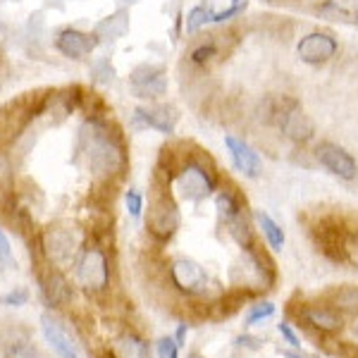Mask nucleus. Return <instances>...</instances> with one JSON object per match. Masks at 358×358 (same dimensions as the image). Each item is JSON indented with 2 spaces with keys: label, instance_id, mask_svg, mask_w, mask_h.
Listing matches in <instances>:
<instances>
[{
  "label": "nucleus",
  "instance_id": "nucleus-4",
  "mask_svg": "<svg viewBox=\"0 0 358 358\" xmlns=\"http://www.w3.org/2000/svg\"><path fill=\"white\" fill-rule=\"evenodd\" d=\"M179 208L175 201L170 199L167 192H158L153 196L151 208H148V217H146V229L151 232V236L160 241H167L172 234L179 229Z\"/></svg>",
  "mask_w": 358,
  "mask_h": 358
},
{
  "label": "nucleus",
  "instance_id": "nucleus-16",
  "mask_svg": "<svg viewBox=\"0 0 358 358\" xmlns=\"http://www.w3.org/2000/svg\"><path fill=\"white\" fill-rule=\"evenodd\" d=\"M96 38L98 36L77 31V29H65V31L57 36V50L67 57H74V60H84L86 55L94 53V48L98 45Z\"/></svg>",
  "mask_w": 358,
  "mask_h": 358
},
{
  "label": "nucleus",
  "instance_id": "nucleus-15",
  "mask_svg": "<svg viewBox=\"0 0 358 358\" xmlns=\"http://www.w3.org/2000/svg\"><path fill=\"white\" fill-rule=\"evenodd\" d=\"M134 122L158 129L163 134H172L177 127V113L170 106H148V108H136Z\"/></svg>",
  "mask_w": 358,
  "mask_h": 358
},
{
  "label": "nucleus",
  "instance_id": "nucleus-34",
  "mask_svg": "<svg viewBox=\"0 0 358 358\" xmlns=\"http://www.w3.org/2000/svg\"><path fill=\"white\" fill-rule=\"evenodd\" d=\"M282 356L285 358H308V356H301V354H294V351H285Z\"/></svg>",
  "mask_w": 358,
  "mask_h": 358
},
{
  "label": "nucleus",
  "instance_id": "nucleus-22",
  "mask_svg": "<svg viewBox=\"0 0 358 358\" xmlns=\"http://www.w3.org/2000/svg\"><path fill=\"white\" fill-rule=\"evenodd\" d=\"M327 301L337 313H351L358 315V287H342V289H334Z\"/></svg>",
  "mask_w": 358,
  "mask_h": 358
},
{
  "label": "nucleus",
  "instance_id": "nucleus-32",
  "mask_svg": "<svg viewBox=\"0 0 358 358\" xmlns=\"http://www.w3.org/2000/svg\"><path fill=\"white\" fill-rule=\"evenodd\" d=\"M13 182V165L5 153H0V187H10Z\"/></svg>",
  "mask_w": 358,
  "mask_h": 358
},
{
  "label": "nucleus",
  "instance_id": "nucleus-10",
  "mask_svg": "<svg viewBox=\"0 0 358 358\" xmlns=\"http://www.w3.org/2000/svg\"><path fill=\"white\" fill-rule=\"evenodd\" d=\"M129 84L138 98H148V101H158L167 91V77L165 69L158 65H141L131 72Z\"/></svg>",
  "mask_w": 358,
  "mask_h": 358
},
{
  "label": "nucleus",
  "instance_id": "nucleus-1",
  "mask_svg": "<svg viewBox=\"0 0 358 358\" xmlns=\"http://www.w3.org/2000/svg\"><path fill=\"white\" fill-rule=\"evenodd\" d=\"M317 251L334 263L358 265V227L339 215H322L310 227Z\"/></svg>",
  "mask_w": 358,
  "mask_h": 358
},
{
  "label": "nucleus",
  "instance_id": "nucleus-18",
  "mask_svg": "<svg viewBox=\"0 0 358 358\" xmlns=\"http://www.w3.org/2000/svg\"><path fill=\"white\" fill-rule=\"evenodd\" d=\"M108 354L113 358H148L151 349H148V344L138 334L124 332L113 339L110 346H108Z\"/></svg>",
  "mask_w": 358,
  "mask_h": 358
},
{
  "label": "nucleus",
  "instance_id": "nucleus-5",
  "mask_svg": "<svg viewBox=\"0 0 358 358\" xmlns=\"http://www.w3.org/2000/svg\"><path fill=\"white\" fill-rule=\"evenodd\" d=\"M77 280L86 292H103L110 282V263L103 248L89 246L77 263Z\"/></svg>",
  "mask_w": 358,
  "mask_h": 358
},
{
  "label": "nucleus",
  "instance_id": "nucleus-21",
  "mask_svg": "<svg viewBox=\"0 0 358 358\" xmlns=\"http://www.w3.org/2000/svg\"><path fill=\"white\" fill-rule=\"evenodd\" d=\"M317 13L332 17L337 22H358V0H327Z\"/></svg>",
  "mask_w": 358,
  "mask_h": 358
},
{
  "label": "nucleus",
  "instance_id": "nucleus-33",
  "mask_svg": "<svg viewBox=\"0 0 358 358\" xmlns=\"http://www.w3.org/2000/svg\"><path fill=\"white\" fill-rule=\"evenodd\" d=\"M277 330H280V334L285 337V342L287 344H292V346H299V337H296V332L292 330V325L287 320H282L280 325H277Z\"/></svg>",
  "mask_w": 358,
  "mask_h": 358
},
{
  "label": "nucleus",
  "instance_id": "nucleus-30",
  "mask_svg": "<svg viewBox=\"0 0 358 358\" xmlns=\"http://www.w3.org/2000/svg\"><path fill=\"white\" fill-rule=\"evenodd\" d=\"M29 301V292L24 289V287H17V289H13L10 294H5L3 299H0V303L3 306H24Z\"/></svg>",
  "mask_w": 358,
  "mask_h": 358
},
{
  "label": "nucleus",
  "instance_id": "nucleus-3",
  "mask_svg": "<svg viewBox=\"0 0 358 358\" xmlns=\"http://www.w3.org/2000/svg\"><path fill=\"white\" fill-rule=\"evenodd\" d=\"M177 192L192 203L208 199L213 192H217V179L213 175V167L206 165L201 158L187 160L177 172Z\"/></svg>",
  "mask_w": 358,
  "mask_h": 358
},
{
  "label": "nucleus",
  "instance_id": "nucleus-26",
  "mask_svg": "<svg viewBox=\"0 0 358 358\" xmlns=\"http://www.w3.org/2000/svg\"><path fill=\"white\" fill-rule=\"evenodd\" d=\"M275 315V303L270 301H261L256 306H251L248 308V315H246V325H258V322L268 320V317Z\"/></svg>",
  "mask_w": 358,
  "mask_h": 358
},
{
  "label": "nucleus",
  "instance_id": "nucleus-27",
  "mask_svg": "<svg viewBox=\"0 0 358 358\" xmlns=\"http://www.w3.org/2000/svg\"><path fill=\"white\" fill-rule=\"evenodd\" d=\"M153 358H179V344L177 339L163 337L153 349Z\"/></svg>",
  "mask_w": 358,
  "mask_h": 358
},
{
  "label": "nucleus",
  "instance_id": "nucleus-25",
  "mask_svg": "<svg viewBox=\"0 0 358 358\" xmlns=\"http://www.w3.org/2000/svg\"><path fill=\"white\" fill-rule=\"evenodd\" d=\"M217 53H220L217 43L215 41H206V43L196 45V48L192 50V55H189V60H192L196 67H206V65H210V62L215 60Z\"/></svg>",
  "mask_w": 358,
  "mask_h": 358
},
{
  "label": "nucleus",
  "instance_id": "nucleus-6",
  "mask_svg": "<svg viewBox=\"0 0 358 358\" xmlns=\"http://www.w3.org/2000/svg\"><path fill=\"white\" fill-rule=\"evenodd\" d=\"M265 263H268L265 261V256L253 251V246L244 248L241 261L232 268L234 287H241V289H246V287H253V289H270L273 277H268L270 265L265 268Z\"/></svg>",
  "mask_w": 358,
  "mask_h": 358
},
{
  "label": "nucleus",
  "instance_id": "nucleus-7",
  "mask_svg": "<svg viewBox=\"0 0 358 358\" xmlns=\"http://www.w3.org/2000/svg\"><path fill=\"white\" fill-rule=\"evenodd\" d=\"M337 53H339V41L330 31H320V29L303 34L296 43V55L306 65H325Z\"/></svg>",
  "mask_w": 358,
  "mask_h": 358
},
{
  "label": "nucleus",
  "instance_id": "nucleus-11",
  "mask_svg": "<svg viewBox=\"0 0 358 358\" xmlns=\"http://www.w3.org/2000/svg\"><path fill=\"white\" fill-rule=\"evenodd\" d=\"M224 146H227V153H229V158H232V165L241 172V175L248 179L261 177L263 160L251 143L239 136H234V134H227L224 136Z\"/></svg>",
  "mask_w": 358,
  "mask_h": 358
},
{
  "label": "nucleus",
  "instance_id": "nucleus-17",
  "mask_svg": "<svg viewBox=\"0 0 358 358\" xmlns=\"http://www.w3.org/2000/svg\"><path fill=\"white\" fill-rule=\"evenodd\" d=\"M38 285H41L45 301H48L50 306H62L72 299V292H69L67 280L62 277V273L57 268H48L45 273L38 275Z\"/></svg>",
  "mask_w": 358,
  "mask_h": 358
},
{
  "label": "nucleus",
  "instance_id": "nucleus-19",
  "mask_svg": "<svg viewBox=\"0 0 358 358\" xmlns=\"http://www.w3.org/2000/svg\"><path fill=\"white\" fill-rule=\"evenodd\" d=\"M253 220H256L258 229H261V234L265 236V241H268L273 251H282V248H285V229H282L268 213L256 210L253 213Z\"/></svg>",
  "mask_w": 358,
  "mask_h": 358
},
{
  "label": "nucleus",
  "instance_id": "nucleus-31",
  "mask_svg": "<svg viewBox=\"0 0 358 358\" xmlns=\"http://www.w3.org/2000/svg\"><path fill=\"white\" fill-rule=\"evenodd\" d=\"M8 358H43V356L38 354L36 349H31L29 344H15L13 349H10Z\"/></svg>",
  "mask_w": 358,
  "mask_h": 358
},
{
  "label": "nucleus",
  "instance_id": "nucleus-20",
  "mask_svg": "<svg viewBox=\"0 0 358 358\" xmlns=\"http://www.w3.org/2000/svg\"><path fill=\"white\" fill-rule=\"evenodd\" d=\"M215 208H217V215L222 217L224 224H229L232 220H236V217L241 215V199L239 194L234 192V189L224 187L217 192L215 196Z\"/></svg>",
  "mask_w": 358,
  "mask_h": 358
},
{
  "label": "nucleus",
  "instance_id": "nucleus-24",
  "mask_svg": "<svg viewBox=\"0 0 358 358\" xmlns=\"http://www.w3.org/2000/svg\"><path fill=\"white\" fill-rule=\"evenodd\" d=\"M213 17H215V10H213L210 5H196V8L189 10V15H187V31L199 34L201 29L213 24Z\"/></svg>",
  "mask_w": 358,
  "mask_h": 358
},
{
  "label": "nucleus",
  "instance_id": "nucleus-2",
  "mask_svg": "<svg viewBox=\"0 0 358 358\" xmlns=\"http://www.w3.org/2000/svg\"><path fill=\"white\" fill-rule=\"evenodd\" d=\"M91 134H86V163L98 177H110L117 175L124 167V148L122 143L108 131L106 124L89 122Z\"/></svg>",
  "mask_w": 358,
  "mask_h": 358
},
{
  "label": "nucleus",
  "instance_id": "nucleus-29",
  "mask_svg": "<svg viewBox=\"0 0 358 358\" xmlns=\"http://www.w3.org/2000/svg\"><path fill=\"white\" fill-rule=\"evenodd\" d=\"M124 203H127V210H129L131 215L141 217V213H143V199H141V194H138L136 189H129V192L124 194Z\"/></svg>",
  "mask_w": 358,
  "mask_h": 358
},
{
  "label": "nucleus",
  "instance_id": "nucleus-23",
  "mask_svg": "<svg viewBox=\"0 0 358 358\" xmlns=\"http://www.w3.org/2000/svg\"><path fill=\"white\" fill-rule=\"evenodd\" d=\"M127 27H129V20H127V13H117L113 17H108V20H103L101 24L96 29V36H106V38H120L122 34L127 31Z\"/></svg>",
  "mask_w": 358,
  "mask_h": 358
},
{
  "label": "nucleus",
  "instance_id": "nucleus-12",
  "mask_svg": "<svg viewBox=\"0 0 358 358\" xmlns=\"http://www.w3.org/2000/svg\"><path fill=\"white\" fill-rule=\"evenodd\" d=\"M43 251L53 265H65L72 261L74 251H77V239H74L72 229L50 227L43 234Z\"/></svg>",
  "mask_w": 358,
  "mask_h": 358
},
{
  "label": "nucleus",
  "instance_id": "nucleus-28",
  "mask_svg": "<svg viewBox=\"0 0 358 358\" xmlns=\"http://www.w3.org/2000/svg\"><path fill=\"white\" fill-rule=\"evenodd\" d=\"M15 268V256H13V248H10V241L5 232L0 229V273H8V270Z\"/></svg>",
  "mask_w": 358,
  "mask_h": 358
},
{
  "label": "nucleus",
  "instance_id": "nucleus-35",
  "mask_svg": "<svg viewBox=\"0 0 358 358\" xmlns=\"http://www.w3.org/2000/svg\"><path fill=\"white\" fill-rule=\"evenodd\" d=\"M268 3H275V5H287V3H299V0H268Z\"/></svg>",
  "mask_w": 358,
  "mask_h": 358
},
{
  "label": "nucleus",
  "instance_id": "nucleus-8",
  "mask_svg": "<svg viewBox=\"0 0 358 358\" xmlns=\"http://www.w3.org/2000/svg\"><path fill=\"white\" fill-rule=\"evenodd\" d=\"M315 160L325 167L327 172H332V175L339 177V179H346V182L356 179V175H358L356 158L346 151L344 146H339V143H334V141H320V143H317V146H315Z\"/></svg>",
  "mask_w": 358,
  "mask_h": 358
},
{
  "label": "nucleus",
  "instance_id": "nucleus-36",
  "mask_svg": "<svg viewBox=\"0 0 358 358\" xmlns=\"http://www.w3.org/2000/svg\"><path fill=\"white\" fill-rule=\"evenodd\" d=\"M189 358H203V356H201V354H192V356H189Z\"/></svg>",
  "mask_w": 358,
  "mask_h": 358
},
{
  "label": "nucleus",
  "instance_id": "nucleus-14",
  "mask_svg": "<svg viewBox=\"0 0 358 358\" xmlns=\"http://www.w3.org/2000/svg\"><path fill=\"white\" fill-rule=\"evenodd\" d=\"M299 315L303 317L306 325H310L322 334H334L344 327L342 313H337L332 306H303Z\"/></svg>",
  "mask_w": 358,
  "mask_h": 358
},
{
  "label": "nucleus",
  "instance_id": "nucleus-9",
  "mask_svg": "<svg viewBox=\"0 0 358 358\" xmlns=\"http://www.w3.org/2000/svg\"><path fill=\"white\" fill-rule=\"evenodd\" d=\"M170 280L187 296H199V294H206L208 289L206 268L201 263H196L194 258H177L170 265Z\"/></svg>",
  "mask_w": 358,
  "mask_h": 358
},
{
  "label": "nucleus",
  "instance_id": "nucleus-13",
  "mask_svg": "<svg viewBox=\"0 0 358 358\" xmlns=\"http://www.w3.org/2000/svg\"><path fill=\"white\" fill-rule=\"evenodd\" d=\"M41 330H43L45 342L50 344V349H53L60 358H82L79 356L77 344H74V339L69 337V332L50 315L41 317Z\"/></svg>",
  "mask_w": 358,
  "mask_h": 358
}]
</instances>
